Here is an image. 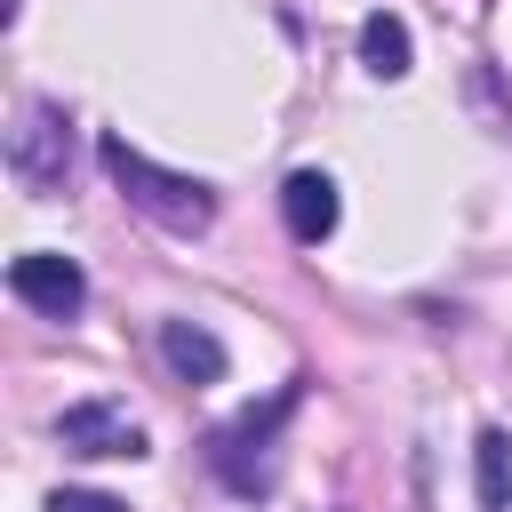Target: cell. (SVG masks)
I'll use <instances>...</instances> for the list:
<instances>
[{
	"instance_id": "obj_1",
	"label": "cell",
	"mask_w": 512,
	"mask_h": 512,
	"mask_svg": "<svg viewBox=\"0 0 512 512\" xmlns=\"http://www.w3.org/2000/svg\"><path fill=\"white\" fill-rule=\"evenodd\" d=\"M96 152H104V176L120 184V200H128L136 216H152L160 232L192 240V232H208V224H216V192H208L200 176H176V168L144 160V152H136L128 136H104Z\"/></svg>"
},
{
	"instance_id": "obj_2",
	"label": "cell",
	"mask_w": 512,
	"mask_h": 512,
	"mask_svg": "<svg viewBox=\"0 0 512 512\" xmlns=\"http://www.w3.org/2000/svg\"><path fill=\"white\" fill-rule=\"evenodd\" d=\"M296 400H304V392H296V384H280L264 408H248L240 424H224V432H216V472H224L240 496L272 488V456H264V448H272V432L288 424V408H296Z\"/></svg>"
},
{
	"instance_id": "obj_3",
	"label": "cell",
	"mask_w": 512,
	"mask_h": 512,
	"mask_svg": "<svg viewBox=\"0 0 512 512\" xmlns=\"http://www.w3.org/2000/svg\"><path fill=\"white\" fill-rule=\"evenodd\" d=\"M72 120L48 104V96H32L24 112H16V128H8V168L32 184V192H48V184H64V160H72V136H64Z\"/></svg>"
},
{
	"instance_id": "obj_4",
	"label": "cell",
	"mask_w": 512,
	"mask_h": 512,
	"mask_svg": "<svg viewBox=\"0 0 512 512\" xmlns=\"http://www.w3.org/2000/svg\"><path fill=\"white\" fill-rule=\"evenodd\" d=\"M8 296L32 304L40 320H72V312L88 304V272H80L72 256H56V248H24V256L8 264Z\"/></svg>"
},
{
	"instance_id": "obj_5",
	"label": "cell",
	"mask_w": 512,
	"mask_h": 512,
	"mask_svg": "<svg viewBox=\"0 0 512 512\" xmlns=\"http://www.w3.org/2000/svg\"><path fill=\"white\" fill-rule=\"evenodd\" d=\"M56 440L72 456H144V424L128 408H112V400H72L56 416Z\"/></svg>"
},
{
	"instance_id": "obj_6",
	"label": "cell",
	"mask_w": 512,
	"mask_h": 512,
	"mask_svg": "<svg viewBox=\"0 0 512 512\" xmlns=\"http://www.w3.org/2000/svg\"><path fill=\"white\" fill-rule=\"evenodd\" d=\"M280 216H288V240L320 248V240L336 232V216H344V200H336V176H320V168H296V176L280 184Z\"/></svg>"
},
{
	"instance_id": "obj_7",
	"label": "cell",
	"mask_w": 512,
	"mask_h": 512,
	"mask_svg": "<svg viewBox=\"0 0 512 512\" xmlns=\"http://www.w3.org/2000/svg\"><path fill=\"white\" fill-rule=\"evenodd\" d=\"M160 360H168L184 384H216V376H224V344H216L200 320H160Z\"/></svg>"
},
{
	"instance_id": "obj_8",
	"label": "cell",
	"mask_w": 512,
	"mask_h": 512,
	"mask_svg": "<svg viewBox=\"0 0 512 512\" xmlns=\"http://www.w3.org/2000/svg\"><path fill=\"white\" fill-rule=\"evenodd\" d=\"M360 64H368L376 80H400V72H408V24H400L392 8H376V16L360 24Z\"/></svg>"
},
{
	"instance_id": "obj_9",
	"label": "cell",
	"mask_w": 512,
	"mask_h": 512,
	"mask_svg": "<svg viewBox=\"0 0 512 512\" xmlns=\"http://www.w3.org/2000/svg\"><path fill=\"white\" fill-rule=\"evenodd\" d=\"M472 464H480V512H512V440L496 424L472 440Z\"/></svg>"
},
{
	"instance_id": "obj_10",
	"label": "cell",
	"mask_w": 512,
	"mask_h": 512,
	"mask_svg": "<svg viewBox=\"0 0 512 512\" xmlns=\"http://www.w3.org/2000/svg\"><path fill=\"white\" fill-rule=\"evenodd\" d=\"M48 512H128L120 496H104V488H56L48 496Z\"/></svg>"
}]
</instances>
